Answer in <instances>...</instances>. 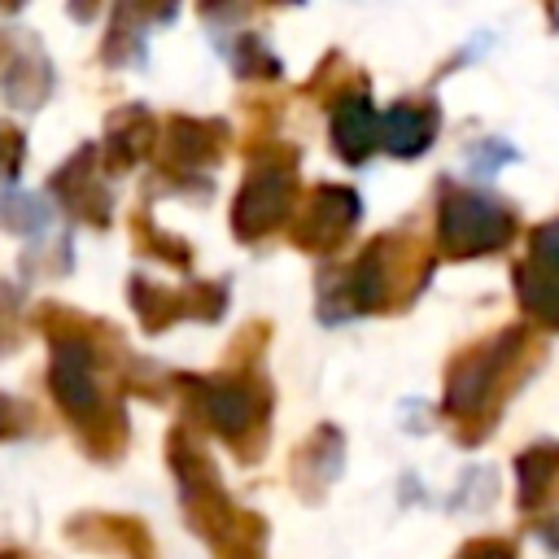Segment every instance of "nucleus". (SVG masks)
Returning <instances> with one entry per match:
<instances>
[{
    "mask_svg": "<svg viewBox=\"0 0 559 559\" xmlns=\"http://www.w3.org/2000/svg\"><path fill=\"white\" fill-rule=\"evenodd\" d=\"M144 57V35H140V9L131 4H118L109 13V31L100 39V61L105 66H127V61H140Z\"/></svg>",
    "mask_w": 559,
    "mask_h": 559,
    "instance_id": "20",
    "label": "nucleus"
},
{
    "mask_svg": "<svg viewBox=\"0 0 559 559\" xmlns=\"http://www.w3.org/2000/svg\"><path fill=\"white\" fill-rule=\"evenodd\" d=\"M22 157H26V135H22V127H13V122L0 118V179H4V183L17 179Z\"/></svg>",
    "mask_w": 559,
    "mask_h": 559,
    "instance_id": "27",
    "label": "nucleus"
},
{
    "mask_svg": "<svg viewBox=\"0 0 559 559\" xmlns=\"http://www.w3.org/2000/svg\"><path fill=\"white\" fill-rule=\"evenodd\" d=\"M437 105L432 100H397L380 114V144L393 157H419L437 140Z\"/></svg>",
    "mask_w": 559,
    "mask_h": 559,
    "instance_id": "15",
    "label": "nucleus"
},
{
    "mask_svg": "<svg viewBox=\"0 0 559 559\" xmlns=\"http://www.w3.org/2000/svg\"><path fill=\"white\" fill-rule=\"evenodd\" d=\"M362 218V201L349 183H314L306 205L293 214L288 240L301 253H336Z\"/></svg>",
    "mask_w": 559,
    "mask_h": 559,
    "instance_id": "7",
    "label": "nucleus"
},
{
    "mask_svg": "<svg viewBox=\"0 0 559 559\" xmlns=\"http://www.w3.org/2000/svg\"><path fill=\"white\" fill-rule=\"evenodd\" d=\"M454 559H515V546L507 537H472L459 546Z\"/></svg>",
    "mask_w": 559,
    "mask_h": 559,
    "instance_id": "30",
    "label": "nucleus"
},
{
    "mask_svg": "<svg viewBox=\"0 0 559 559\" xmlns=\"http://www.w3.org/2000/svg\"><path fill=\"white\" fill-rule=\"evenodd\" d=\"M227 140H231V127L223 118H188V114H175L166 122V135H157V170L166 179H175V188H183V183L197 179V170L223 162Z\"/></svg>",
    "mask_w": 559,
    "mask_h": 559,
    "instance_id": "8",
    "label": "nucleus"
},
{
    "mask_svg": "<svg viewBox=\"0 0 559 559\" xmlns=\"http://www.w3.org/2000/svg\"><path fill=\"white\" fill-rule=\"evenodd\" d=\"M131 236H135V249H140V253H153V258H162V262H170V266H179V271L192 266V249H188V240L162 231L144 205L131 210Z\"/></svg>",
    "mask_w": 559,
    "mask_h": 559,
    "instance_id": "21",
    "label": "nucleus"
},
{
    "mask_svg": "<svg viewBox=\"0 0 559 559\" xmlns=\"http://www.w3.org/2000/svg\"><path fill=\"white\" fill-rule=\"evenodd\" d=\"M214 559H266V520L258 511H240L231 528L210 542Z\"/></svg>",
    "mask_w": 559,
    "mask_h": 559,
    "instance_id": "19",
    "label": "nucleus"
},
{
    "mask_svg": "<svg viewBox=\"0 0 559 559\" xmlns=\"http://www.w3.org/2000/svg\"><path fill=\"white\" fill-rule=\"evenodd\" d=\"M537 345L528 328H502L498 336L467 345L445 367V415L459 424L463 441H480L493 428L498 402L515 389V380L533 367Z\"/></svg>",
    "mask_w": 559,
    "mask_h": 559,
    "instance_id": "1",
    "label": "nucleus"
},
{
    "mask_svg": "<svg viewBox=\"0 0 559 559\" xmlns=\"http://www.w3.org/2000/svg\"><path fill=\"white\" fill-rule=\"evenodd\" d=\"M537 537H542V546L559 550V515H550V520H537Z\"/></svg>",
    "mask_w": 559,
    "mask_h": 559,
    "instance_id": "32",
    "label": "nucleus"
},
{
    "mask_svg": "<svg viewBox=\"0 0 559 559\" xmlns=\"http://www.w3.org/2000/svg\"><path fill=\"white\" fill-rule=\"evenodd\" d=\"M22 341V293L17 284L0 280V354H13Z\"/></svg>",
    "mask_w": 559,
    "mask_h": 559,
    "instance_id": "26",
    "label": "nucleus"
},
{
    "mask_svg": "<svg viewBox=\"0 0 559 559\" xmlns=\"http://www.w3.org/2000/svg\"><path fill=\"white\" fill-rule=\"evenodd\" d=\"M109 175H127L144 157L157 153V118L144 105H122L105 118V140L96 144Z\"/></svg>",
    "mask_w": 559,
    "mask_h": 559,
    "instance_id": "10",
    "label": "nucleus"
},
{
    "mask_svg": "<svg viewBox=\"0 0 559 559\" xmlns=\"http://www.w3.org/2000/svg\"><path fill=\"white\" fill-rule=\"evenodd\" d=\"M170 384L183 402V415L227 441L240 463L262 459L275 397L258 367H231L223 376H175Z\"/></svg>",
    "mask_w": 559,
    "mask_h": 559,
    "instance_id": "2",
    "label": "nucleus"
},
{
    "mask_svg": "<svg viewBox=\"0 0 559 559\" xmlns=\"http://www.w3.org/2000/svg\"><path fill=\"white\" fill-rule=\"evenodd\" d=\"M533 262L546 266L550 275H559V218H550L533 231Z\"/></svg>",
    "mask_w": 559,
    "mask_h": 559,
    "instance_id": "29",
    "label": "nucleus"
},
{
    "mask_svg": "<svg viewBox=\"0 0 559 559\" xmlns=\"http://www.w3.org/2000/svg\"><path fill=\"white\" fill-rule=\"evenodd\" d=\"M515 153L507 148V144H480V148H472V170L476 175H489L498 162H511Z\"/></svg>",
    "mask_w": 559,
    "mask_h": 559,
    "instance_id": "31",
    "label": "nucleus"
},
{
    "mask_svg": "<svg viewBox=\"0 0 559 559\" xmlns=\"http://www.w3.org/2000/svg\"><path fill=\"white\" fill-rule=\"evenodd\" d=\"M0 559H17V555H13V550H0Z\"/></svg>",
    "mask_w": 559,
    "mask_h": 559,
    "instance_id": "33",
    "label": "nucleus"
},
{
    "mask_svg": "<svg viewBox=\"0 0 559 559\" xmlns=\"http://www.w3.org/2000/svg\"><path fill=\"white\" fill-rule=\"evenodd\" d=\"M341 467H345V432L336 424H314V432L293 450L288 480L306 502H319L328 485L341 476Z\"/></svg>",
    "mask_w": 559,
    "mask_h": 559,
    "instance_id": "11",
    "label": "nucleus"
},
{
    "mask_svg": "<svg viewBox=\"0 0 559 559\" xmlns=\"http://www.w3.org/2000/svg\"><path fill=\"white\" fill-rule=\"evenodd\" d=\"M515 236V214L472 188H441L437 201V245L445 258H485Z\"/></svg>",
    "mask_w": 559,
    "mask_h": 559,
    "instance_id": "6",
    "label": "nucleus"
},
{
    "mask_svg": "<svg viewBox=\"0 0 559 559\" xmlns=\"http://www.w3.org/2000/svg\"><path fill=\"white\" fill-rule=\"evenodd\" d=\"M328 135H332V153H336L345 166H362V162L380 148V114H376L367 87H358V92H349V96H341V100L332 105V127H328Z\"/></svg>",
    "mask_w": 559,
    "mask_h": 559,
    "instance_id": "12",
    "label": "nucleus"
},
{
    "mask_svg": "<svg viewBox=\"0 0 559 559\" xmlns=\"http://www.w3.org/2000/svg\"><path fill=\"white\" fill-rule=\"evenodd\" d=\"M66 537L87 550H122L127 559H153V537H148L144 520H131V515L83 511L66 524Z\"/></svg>",
    "mask_w": 559,
    "mask_h": 559,
    "instance_id": "13",
    "label": "nucleus"
},
{
    "mask_svg": "<svg viewBox=\"0 0 559 559\" xmlns=\"http://www.w3.org/2000/svg\"><path fill=\"white\" fill-rule=\"evenodd\" d=\"M515 297L520 310L542 323V328H559V275H550L546 266H537L533 258L515 262Z\"/></svg>",
    "mask_w": 559,
    "mask_h": 559,
    "instance_id": "16",
    "label": "nucleus"
},
{
    "mask_svg": "<svg viewBox=\"0 0 559 559\" xmlns=\"http://www.w3.org/2000/svg\"><path fill=\"white\" fill-rule=\"evenodd\" d=\"M231 66L240 79H280L284 74V61L262 44V35H249V31L231 44Z\"/></svg>",
    "mask_w": 559,
    "mask_h": 559,
    "instance_id": "23",
    "label": "nucleus"
},
{
    "mask_svg": "<svg viewBox=\"0 0 559 559\" xmlns=\"http://www.w3.org/2000/svg\"><path fill=\"white\" fill-rule=\"evenodd\" d=\"M127 301H131V310H135V319H140V328L148 336H157V332H166L170 323L183 319V293L162 288V284H153L144 275L127 280Z\"/></svg>",
    "mask_w": 559,
    "mask_h": 559,
    "instance_id": "17",
    "label": "nucleus"
},
{
    "mask_svg": "<svg viewBox=\"0 0 559 559\" xmlns=\"http://www.w3.org/2000/svg\"><path fill=\"white\" fill-rule=\"evenodd\" d=\"M179 293H183V319L214 323V319H223V310H227V284H223V280H192V284H183Z\"/></svg>",
    "mask_w": 559,
    "mask_h": 559,
    "instance_id": "24",
    "label": "nucleus"
},
{
    "mask_svg": "<svg viewBox=\"0 0 559 559\" xmlns=\"http://www.w3.org/2000/svg\"><path fill=\"white\" fill-rule=\"evenodd\" d=\"M253 157V175L240 183L236 201H231V231L245 245L266 240L271 231H280L293 210H297V148L262 140V144H245Z\"/></svg>",
    "mask_w": 559,
    "mask_h": 559,
    "instance_id": "4",
    "label": "nucleus"
},
{
    "mask_svg": "<svg viewBox=\"0 0 559 559\" xmlns=\"http://www.w3.org/2000/svg\"><path fill=\"white\" fill-rule=\"evenodd\" d=\"M559 480V441H542L515 454V485H520V507H537Z\"/></svg>",
    "mask_w": 559,
    "mask_h": 559,
    "instance_id": "18",
    "label": "nucleus"
},
{
    "mask_svg": "<svg viewBox=\"0 0 559 559\" xmlns=\"http://www.w3.org/2000/svg\"><path fill=\"white\" fill-rule=\"evenodd\" d=\"M44 249H48V253H22V266L35 271V275H61V271H70V262H74L70 240H52V245H44Z\"/></svg>",
    "mask_w": 559,
    "mask_h": 559,
    "instance_id": "28",
    "label": "nucleus"
},
{
    "mask_svg": "<svg viewBox=\"0 0 559 559\" xmlns=\"http://www.w3.org/2000/svg\"><path fill=\"white\" fill-rule=\"evenodd\" d=\"M48 188H52V197L66 205L70 218H79V223H87V227H96V231L114 223V197H109V188H105V170H100L96 144H83L70 162H61Z\"/></svg>",
    "mask_w": 559,
    "mask_h": 559,
    "instance_id": "9",
    "label": "nucleus"
},
{
    "mask_svg": "<svg viewBox=\"0 0 559 559\" xmlns=\"http://www.w3.org/2000/svg\"><path fill=\"white\" fill-rule=\"evenodd\" d=\"M432 275V249L406 231L376 236L349 266L336 275V297H323V319L376 314L411 306Z\"/></svg>",
    "mask_w": 559,
    "mask_h": 559,
    "instance_id": "3",
    "label": "nucleus"
},
{
    "mask_svg": "<svg viewBox=\"0 0 559 559\" xmlns=\"http://www.w3.org/2000/svg\"><path fill=\"white\" fill-rule=\"evenodd\" d=\"M0 92L13 109H39L52 96V61L44 57L39 44H17L4 48L0 61Z\"/></svg>",
    "mask_w": 559,
    "mask_h": 559,
    "instance_id": "14",
    "label": "nucleus"
},
{
    "mask_svg": "<svg viewBox=\"0 0 559 559\" xmlns=\"http://www.w3.org/2000/svg\"><path fill=\"white\" fill-rule=\"evenodd\" d=\"M35 428H39V411H35V402L13 397V393H0V441L31 437Z\"/></svg>",
    "mask_w": 559,
    "mask_h": 559,
    "instance_id": "25",
    "label": "nucleus"
},
{
    "mask_svg": "<svg viewBox=\"0 0 559 559\" xmlns=\"http://www.w3.org/2000/svg\"><path fill=\"white\" fill-rule=\"evenodd\" d=\"M48 205L35 192H4L0 197V227L13 236H39L48 227Z\"/></svg>",
    "mask_w": 559,
    "mask_h": 559,
    "instance_id": "22",
    "label": "nucleus"
},
{
    "mask_svg": "<svg viewBox=\"0 0 559 559\" xmlns=\"http://www.w3.org/2000/svg\"><path fill=\"white\" fill-rule=\"evenodd\" d=\"M166 463L175 472V485H179V502H183V515L192 524L197 537L214 542L223 528H231V520L240 515V507H231L223 480H218V467L214 459L205 454V445L192 437L188 424L170 428L166 432Z\"/></svg>",
    "mask_w": 559,
    "mask_h": 559,
    "instance_id": "5",
    "label": "nucleus"
}]
</instances>
